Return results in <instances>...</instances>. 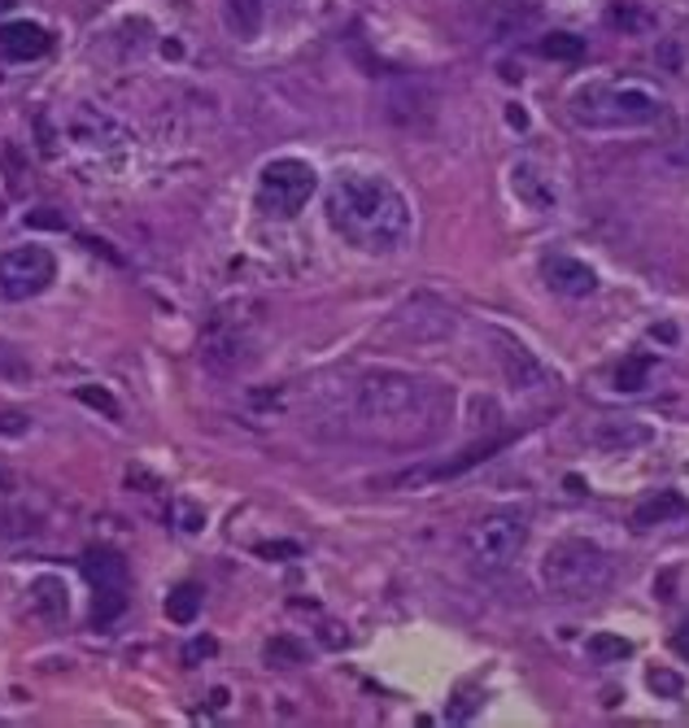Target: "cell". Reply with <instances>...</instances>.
Listing matches in <instances>:
<instances>
[{"label": "cell", "instance_id": "obj_2", "mask_svg": "<svg viewBox=\"0 0 689 728\" xmlns=\"http://www.w3.org/2000/svg\"><path fill=\"white\" fill-rule=\"evenodd\" d=\"M323 210L331 231L363 253H398L415 227L411 201L385 175H340Z\"/></svg>", "mask_w": 689, "mask_h": 728}, {"label": "cell", "instance_id": "obj_30", "mask_svg": "<svg viewBox=\"0 0 689 728\" xmlns=\"http://www.w3.org/2000/svg\"><path fill=\"white\" fill-rule=\"evenodd\" d=\"M258 554H266V558H279V554H297V545H262Z\"/></svg>", "mask_w": 689, "mask_h": 728}, {"label": "cell", "instance_id": "obj_17", "mask_svg": "<svg viewBox=\"0 0 689 728\" xmlns=\"http://www.w3.org/2000/svg\"><path fill=\"white\" fill-rule=\"evenodd\" d=\"M680 515H689V502L680 498V493H654V498H646L637 511H632V528H659V524H667V519H680Z\"/></svg>", "mask_w": 689, "mask_h": 728}, {"label": "cell", "instance_id": "obj_8", "mask_svg": "<svg viewBox=\"0 0 689 728\" xmlns=\"http://www.w3.org/2000/svg\"><path fill=\"white\" fill-rule=\"evenodd\" d=\"M58 279V262L40 244H18L0 253V301H32Z\"/></svg>", "mask_w": 689, "mask_h": 728}, {"label": "cell", "instance_id": "obj_19", "mask_svg": "<svg viewBox=\"0 0 689 728\" xmlns=\"http://www.w3.org/2000/svg\"><path fill=\"white\" fill-rule=\"evenodd\" d=\"M650 376H654V357H650V353L624 357L619 372H615V389H619V393H646V389H650Z\"/></svg>", "mask_w": 689, "mask_h": 728}, {"label": "cell", "instance_id": "obj_23", "mask_svg": "<svg viewBox=\"0 0 689 728\" xmlns=\"http://www.w3.org/2000/svg\"><path fill=\"white\" fill-rule=\"evenodd\" d=\"M301 658H305V650H301L297 641H288V637H279V641H271V645H266V663H275V667H284V663H288V667H297Z\"/></svg>", "mask_w": 689, "mask_h": 728}, {"label": "cell", "instance_id": "obj_5", "mask_svg": "<svg viewBox=\"0 0 689 728\" xmlns=\"http://www.w3.org/2000/svg\"><path fill=\"white\" fill-rule=\"evenodd\" d=\"M524 541H528V515L515 511V506H498V511H485V515L467 528L463 554H467L472 572L498 576V572H506V567L519 558Z\"/></svg>", "mask_w": 689, "mask_h": 728}, {"label": "cell", "instance_id": "obj_29", "mask_svg": "<svg viewBox=\"0 0 689 728\" xmlns=\"http://www.w3.org/2000/svg\"><path fill=\"white\" fill-rule=\"evenodd\" d=\"M672 645H676V654H680V658H689V619L680 624V632L672 637Z\"/></svg>", "mask_w": 689, "mask_h": 728}, {"label": "cell", "instance_id": "obj_18", "mask_svg": "<svg viewBox=\"0 0 689 728\" xmlns=\"http://www.w3.org/2000/svg\"><path fill=\"white\" fill-rule=\"evenodd\" d=\"M201 606H205V589L192 585V580L175 585L171 598H166V615H171V624H192V619L201 615Z\"/></svg>", "mask_w": 689, "mask_h": 728}, {"label": "cell", "instance_id": "obj_21", "mask_svg": "<svg viewBox=\"0 0 689 728\" xmlns=\"http://www.w3.org/2000/svg\"><path fill=\"white\" fill-rule=\"evenodd\" d=\"M589 654L606 663V658H628L632 645H628L624 637H615V632H593V637H589Z\"/></svg>", "mask_w": 689, "mask_h": 728}, {"label": "cell", "instance_id": "obj_6", "mask_svg": "<svg viewBox=\"0 0 689 728\" xmlns=\"http://www.w3.org/2000/svg\"><path fill=\"white\" fill-rule=\"evenodd\" d=\"M314 188H318V175H314L310 162H301V158H275L258 175V210L275 214V218H292V214L305 210V201L314 197Z\"/></svg>", "mask_w": 689, "mask_h": 728}, {"label": "cell", "instance_id": "obj_25", "mask_svg": "<svg viewBox=\"0 0 689 728\" xmlns=\"http://www.w3.org/2000/svg\"><path fill=\"white\" fill-rule=\"evenodd\" d=\"M214 650H218V641H214V637H197V641H188V645H184V667H197V663H201V658H210Z\"/></svg>", "mask_w": 689, "mask_h": 728}, {"label": "cell", "instance_id": "obj_16", "mask_svg": "<svg viewBox=\"0 0 689 728\" xmlns=\"http://www.w3.org/2000/svg\"><path fill=\"white\" fill-rule=\"evenodd\" d=\"M223 23L231 36L253 40L266 23V0H223Z\"/></svg>", "mask_w": 689, "mask_h": 728}, {"label": "cell", "instance_id": "obj_3", "mask_svg": "<svg viewBox=\"0 0 689 728\" xmlns=\"http://www.w3.org/2000/svg\"><path fill=\"white\" fill-rule=\"evenodd\" d=\"M611 580H615V558L593 541H559L541 558V585L567 602L598 598Z\"/></svg>", "mask_w": 689, "mask_h": 728}, {"label": "cell", "instance_id": "obj_9", "mask_svg": "<svg viewBox=\"0 0 689 728\" xmlns=\"http://www.w3.org/2000/svg\"><path fill=\"white\" fill-rule=\"evenodd\" d=\"M498 450H502V441H476V445H467L463 454H454L450 463H428V467L398 472V476L389 480V489H424V485H437V480H454V476H463L467 467L485 463V459L498 454Z\"/></svg>", "mask_w": 689, "mask_h": 728}, {"label": "cell", "instance_id": "obj_26", "mask_svg": "<svg viewBox=\"0 0 689 728\" xmlns=\"http://www.w3.org/2000/svg\"><path fill=\"white\" fill-rule=\"evenodd\" d=\"M27 415L23 411H0V437H23L27 432Z\"/></svg>", "mask_w": 689, "mask_h": 728}, {"label": "cell", "instance_id": "obj_31", "mask_svg": "<svg viewBox=\"0 0 689 728\" xmlns=\"http://www.w3.org/2000/svg\"><path fill=\"white\" fill-rule=\"evenodd\" d=\"M650 336H654V340H667V344H672V340H676V327H672V323H663V327H654Z\"/></svg>", "mask_w": 689, "mask_h": 728}, {"label": "cell", "instance_id": "obj_20", "mask_svg": "<svg viewBox=\"0 0 689 728\" xmlns=\"http://www.w3.org/2000/svg\"><path fill=\"white\" fill-rule=\"evenodd\" d=\"M537 53L546 62H580L585 58V40L572 36V32H550V36L537 40Z\"/></svg>", "mask_w": 689, "mask_h": 728}, {"label": "cell", "instance_id": "obj_1", "mask_svg": "<svg viewBox=\"0 0 689 728\" xmlns=\"http://www.w3.org/2000/svg\"><path fill=\"white\" fill-rule=\"evenodd\" d=\"M454 415V389L419 372L376 367L354 389V424L385 445H424L446 432Z\"/></svg>", "mask_w": 689, "mask_h": 728}, {"label": "cell", "instance_id": "obj_15", "mask_svg": "<svg viewBox=\"0 0 689 728\" xmlns=\"http://www.w3.org/2000/svg\"><path fill=\"white\" fill-rule=\"evenodd\" d=\"M32 606L45 615V619H66L71 615V589L62 576H36L32 580Z\"/></svg>", "mask_w": 689, "mask_h": 728}, {"label": "cell", "instance_id": "obj_27", "mask_svg": "<svg viewBox=\"0 0 689 728\" xmlns=\"http://www.w3.org/2000/svg\"><path fill=\"white\" fill-rule=\"evenodd\" d=\"M27 227H53V231H62L66 218H53V210H36V214H27Z\"/></svg>", "mask_w": 689, "mask_h": 728}, {"label": "cell", "instance_id": "obj_7", "mask_svg": "<svg viewBox=\"0 0 689 728\" xmlns=\"http://www.w3.org/2000/svg\"><path fill=\"white\" fill-rule=\"evenodd\" d=\"M79 567H84V576L92 580V593H97L92 619L97 624H114L127 611V589H131L127 558L118 550H110V545H88L84 558H79Z\"/></svg>", "mask_w": 689, "mask_h": 728}, {"label": "cell", "instance_id": "obj_13", "mask_svg": "<svg viewBox=\"0 0 689 728\" xmlns=\"http://www.w3.org/2000/svg\"><path fill=\"white\" fill-rule=\"evenodd\" d=\"M511 188H515V197H519L528 210H537V214H546V210L559 205V188H554V179L541 175V171L528 166V162H519V166L511 171Z\"/></svg>", "mask_w": 689, "mask_h": 728}, {"label": "cell", "instance_id": "obj_24", "mask_svg": "<svg viewBox=\"0 0 689 728\" xmlns=\"http://www.w3.org/2000/svg\"><path fill=\"white\" fill-rule=\"evenodd\" d=\"M646 685L654 689V693H663V698H676L685 685H680V676L676 671H667V667H654L650 676H646Z\"/></svg>", "mask_w": 689, "mask_h": 728}, {"label": "cell", "instance_id": "obj_4", "mask_svg": "<svg viewBox=\"0 0 689 728\" xmlns=\"http://www.w3.org/2000/svg\"><path fill=\"white\" fill-rule=\"evenodd\" d=\"M663 101L641 84H593L572 97V118L580 127H650Z\"/></svg>", "mask_w": 689, "mask_h": 728}, {"label": "cell", "instance_id": "obj_14", "mask_svg": "<svg viewBox=\"0 0 689 728\" xmlns=\"http://www.w3.org/2000/svg\"><path fill=\"white\" fill-rule=\"evenodd\" d=\"M650 441V428L637 419H602L589 428V445L598 450H637Z\"/></svg>", "mask_w": 689, "mask_h": 728}, {"label": "cell", "instance_id": "obj_11", "mask_svg": "<svg viewBox=\"0 0 689 728\" xmlns=\"http://www.w3.org/2000/svg\"><path fill=\"white\" fill-rule=\"evenodd\" d=\"M541 279H546L550 292L572 297V301H585V297L598 292V275H593V266L580 262V258H572V253H554V258H546V262H541Z\"/></svg>", "mask_w": 689, "mask_h": 728}, {"label": "cell", "instance_id": "obj_32", "mask_svg": "<svg viewBox=\"0 0 689 728\" xmlns=\"http://www.w3.org/2000/svg\"><path fill=\"white\" fill-rule=\"evenodd\" d=\"M210 706L223 711V706H227V689H214V693H210Z\"/></svg>", "mask_w": 689, "mask_h": 728}, {"label": "cell", "instance_id": "obj_12", "mask_svg": "<svg viewBox=\"0 0 689 728\" xmlns=\"http://www.w3.org/2000/svg\"><path fill=\"white\" fill-rule=\"evenodd\" d=\"M53 49V36L40 23H0V53L10 62H36Z\"/></svg>", "mask_w": 689, "mask_h": 728}, {"label": "cell", "instance_id": "obj_10", "mask_svg": "<svg viewBox=\"0 0 689 728\" xmlns=\"http://www.w3.org/2000/svg\"><path fill=\"white\" fill-rule=\"evenodd\" d=\"M493 344H498V367H502V376H506L511 389L533 393V389L550 385V372L537 362V353H528L519 340H511L506 331H493Z\"/></svg>", "mask_w": 689, "mask_h": 728}, {"label": "cell", "instance_id": "obj_33", "mask_svg": "<svg viewBox=\"0 0 689 728\" xmlns=\"http://www.w3.org/2000/svg\"><path fill=\"white\" fill-rule=\"evenodd\" d=\"M10 5H14V0H0V10H10Z\"/></svg>", "mask_w": 689, "mask_h": 728}, {"label": "cell", "instance_id": "obj_22", "mask_svg": "<svg viewBox=\"0 0 689 728\" xmlns=\"http://www.w3.org/2000/svg\"><path fill=\"white\" fill-rule=\"evenodd\" d=\"M75 398H79L84 406H92V411H101V415L118 419V402H114L105 389H97V385H84V389H75Z\"/></svg>", "mask_w": 689, "mask_h": 728}, {"label": "cell", "instance_id": "obj_28", "mask_svg": "<svg viewBox=\"0 0 689 728\" xmlns=\"http://www.w3.org/2000/svg\"><path fill=\"white\" fill-rule=\"evenodd\" d=\"M667 162H672V166H680V171H689V136H685V140H676V145L667 149Z\"/></svg>", "mask_w": 689, "mask_h": 728}, {"label": "cell", "instance_id": "obj_34", "mask_svg": "<svg viewBox=\"0 0 689 728\" xmlns=\"http://www.w3.org/2000/svg\"><path fill=\"white\" fill-rule=\"evenodd\" d=\"M0 485H5V472H0Z\"/></svg>", "mask_w": 689, "mask_h": 728}]
</instances>
